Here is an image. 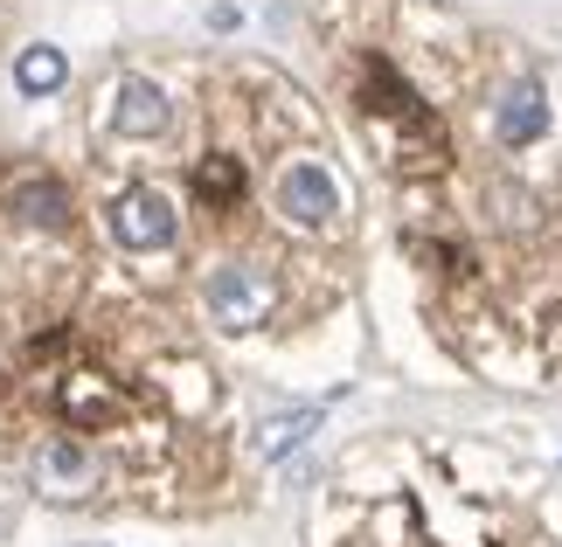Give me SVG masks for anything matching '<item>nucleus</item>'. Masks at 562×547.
Here are the masks:
<instances>
[{
    "instance_id": "f257e3e1",
    "label": "nucleus",
    "mask_w": 562,
    "mask_h": 547,
    "mask_svg": "<svg viewBox=\"0 0 562 547\" xmlns=\"http://www.w3.org/2000/svg\"><path fill=\"white\" fill-rule=\"evenodd\" d=\"M202 298H209V319H215V326L250 333V326L271 319V298H278V292H271V277L257 271V264H223V271H209Z\"/></svg>"
},
{
    "instance_id": "f03ea898",
    "label": "nucleus",
    "mask_w": 562,
    "mask_h": 547,
    "mask_svg": "<svg viewBox=\"0 0 562 547\" xmlns=\"http://www.w3.org/2000/svg\"><path fill=\"white\" fill-rule=\"evenodd\" d=\"M56 409H63L70 430H112L119 415L133 409V396H125L112 375H98V367H63L56 375Z\"/></svg>"
},
{
    "instance_id": "7ed1b4c3",
    "label": "nucleus",
    "mask_w": 562,
    "mask_h": 547,
    "mask_svg": "<svg viewBox=\"0 0 562 547\" xmlns=\"http://www.w3.org/2000/svg\"><path fill=\"white\" fill-rule=\"evenodd\" d=\"M104 223H112V236L125 250H167L175 243V202H167L160 187H125L112 208H104Z\"/></svg>"
},
{
    "instance_id": "20e7f679",
    "label": "nucleus",
    "mask_w": 562,
    "mask_h": 547,
    "mask_svg": "<svg viewBox=\"0 0 562 547\" xmlns=\"http://www.w3.org/2000/svg\"><path fill=\"white\" fill-rule=\"evenodd\" d=\"M271 202H278V215H285V223H299V229H327L334 208H340V187H334V173L319 167V160H292L285 173H278Z\"/></svg>"
},
{
    "instance_id": "39448f33",
    "label": "nucleus",
    "mask_w": 562,
    "mask_h": 547,
    "mask_svg": "<svg viewBox=\"0 0 562 547\" xmlns=\"http://www.w3.org/2000/svg\"><path fill=\"white\" fill-rule=\"evenodd\" d=\"M0 202H8L21 223H35V229H70V187H63L56 173H42V167L0 173Z\"/></svg>"
},
{
    "instance_id": "423d86ee",
    "label": "nucleus",
    "mask_w": 562,
    "mask_h": 547,
    "mask_svg": "<svg viewBox=\"0 0 562 547\" xmlns=\"http://www.w3.org/2000/svg\"><path fill=\"white\" fill-rule=\"evenodd\" d=\"M29 471H35V486L49 492V499H91L98 492V457L83 451V444H70V436H49L35 457H29Z\"/></svg>"
},
{
    "instance_id": "0eeeda50",
    "label": "nucleus",
    "mask_w": 562,
    "mask_h": 547,
    "mask_svg": "<svg viewBox=\"0 0 562 547\" xmlns=\"http://www.w3.org/2000/svg\"><path fill=\"white\" fill-rule=\"evenodd\" d=\"M167 118H175V104H167L160 83H146V77H125V83H119L112 125H119L125 139H154V133H167Z\"/></svg>"
},
{
    "instance_id": "6e6552de",
    "label": "nucleus",
    "mask_w": 562,
    "mask_h": 547,
    "mask_svg": "<svg viewBox=\"0 0 562 547\" xmlns=\"http://www.w3.org/2000/svg\"><path fill=\"white\" fill-rule=\"evenodd\" d=\"M493 133H501V146H528L549 133V104L535 83H514V91L501 98V112H493Z\"/></svg>"
},
{
    "instance_id": "1a4fd4ad",
    "label": "nucleus",
    "mask_w": 562,
    "mask_h": 547,
    "mask_svg": "<svg viewBox=\"0 0 562 547\" xmlns=\"http://www.w3.org/2000/svg\"><path fill=\"white\" fill-rule=\"evenodd\" d=\"M63 77H70V62H63V49H49V42H29V49L14 56V83H21L29 98L63 91Z\"/></svg>"
},
{
    "instance_id": "9d476101",
    "label": "nucleus",
    "mask_w": 562,
    "mask_h": 547,
    "mask_svg": "<svg viewBox=\"0 0 562 547\" xmlns=\"http://www.w3.org/2000/svg\"><path fill=\"white\" fill-rule=\"evenodd\" d=\"M194 194H202L209 208H229L236 194H244V167H236V152H209V160L194 167Z\"/></svg>"
},
{
    "instance_id": "9b49d317",
    "label": "nucleus",
    "mask_w": 562,
    "mask_h": 547,
    "mask_svg": "<svg viewBox=\"0 0 562 547\" xmlns=\"http://www.w3.org/2000/svg\"><path fill=\"white\" fill-rule=\"evenodd\" d=\"M313 430H319V409H313V402H306V409H285V415H271V423L257 430V451H265V457H285V451L306 444Z\"/></svg>"
}]
</instances>
